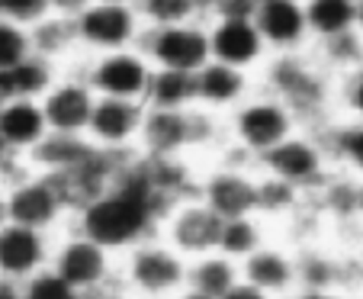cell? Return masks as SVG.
Listing matches in <instances>:
<instances>
[{
    "label": "cell",
    "instance_id": "obj_1",
    "mask_svg": "<svg viewBox=\"0 0 363 299\" xmlns=\"http://www.w3.org/2000/svg\"><path fill=\"white\" fill-rule=\"evenodd\" d=\"M164 212L167 206L155 197V190L142 177L138 155H135L110 190L103 197H96L84 212H77L74 225L81 232H87L90 238H96L100 245H106L110 251L123 254L132 245L145 241V238L158 235V225L164 219Z\"/></svg>",
    "mask_w": 363,
    "mask_h": 299
},
{
    "label": "cell",
    "instance_id": "obj_2",
    "mask_svg": "<svg viewBox=\"0 0 363 299\" xmlns=\"http://www.w3.org/2000/svg\"><path fill=\"white\" fill-rule=\"evenodd\" d=\"M335 81L312 52H289L270 55L267 65L257 71V87L280 97L296 116L302 129L318 132L337 116L335 107Z\"/></svg>",
    "mask_w": 363,
    "mask_h": 299
},
{
    "label": "cell",
    "instance_id": "obj_3",
    "mask_svg": "<svg viewBox=\"0 0 363 299\" xmlns=\"http://www.w3.org/2000/svg\"><path fill=\"white\" fill-rule=\"evenodd\" d=\"M186 273L190 261L161 235L145 238L119 254V280L132 299H174L186 290Z\"/></svg>",
    "mask_w": 363,
    "mask_h": 299
},
{
    "label": "cell",
    "instance_id": "obj_4",
    "mask_svg": "<svg viewBox=\"0 0 363 299\" xmlns=\"http://www.w3.org/2000/svg\"><path fill=\"white\" fill-rule=\"evenodd\" d=\"M225 129L228 142L241 145L254 161H261L270 148H277L289 136H296L302 129V123L280 97L257 87L238 109H232L225 116Z\"/></svg>",
    "mask_w": 363,
    "mask_h": 299
},
{
    "label": "cell",
    "instance_id": "obj_5",
    "mask_svg": "<svg viewBox=\"0 0 363 299\" xmlns=\"http://www.w3.org/2000/svg\"><path fill=\"white\" fill-rule=\"evenodd\" d=\"M52 267L74 286L77 293H94L106 286L119 273V254L100 245L96 238L81 232L74 222L65 225L55 235L52 248Z\"/></svg>",
    "mask_w": 363,
    "mask_h": 299
},
{
    "label": "cell",
    "instance_id": "obj_6",
    "mask_svg": "<svg viewBox=\"0 0 363 299\" xmlns=\"http://www.w3.org/2000/svg\"><path fill=\"white\" fill-rule=\"evenodd\" d=\"M257 170H264V174H270V177H280V180L299 187L302 193L312 197L331 177L335 161H331L322 136H315V132H308V129H299L296 136H289L286 142L270 148L267 155L257 161Z\"/></svg>",
    "mask_w": 363,
    "mask_h": 299
},
{
    "label": "cell",
    "instance_id": "obj_7",
    "mask_svg": "<svg viewBox=\"0 0 363 299\" xmlns=\"http://www.w3.org/2000/svg\"><path fill=\"white\" fill-rule=\"evenodd\" d=\"M84 77L96 97H110V100H138L145 103L155 77V65L148 62V55L142 48H119V52H103L87 55L81 62Z\"/></svg>",
    "mask_w": 363,
    "mask_h": 299
},
{
    "label": "cell",
    "instance_id": "obj_8",
    "mask_svg": "<svg viewBox=\"0 0 363 299\" xmlns=\"http://www.w3.org/2000/svg\"><path fill=\"white\" fill-rule=\"evenodd\" d=\"M74 23L84 58L103 52H119V48H135L145 33L138 7L125 4V0H94Z\"/></svg>",
    "mask_w": 363,
    "mask_h": 299
},
{
    "label": "cell",
    "instance_id": "obj_9",
    "mask_svg": "<svg viewBox=\"0 0 363 299\" xmlns=\"http://www.w3.org/2000/svg\"><path fill=\"white\" fill-rule=\"evenodd\" d=\"M138 48L161 71H190V75H196L199 68L213 62L209 23L206 20L180 23V26H145Z\"/></svg>",
    "mask_w": 363,
    "mask_h": 299
},
{
    "label": "cell",
    "instance_id": "obj_10",
    "mask_svg": "<svg viewBox=\"0 0 363 299\" xmlns=\"http://www.w3.org/2000/svg\"><path fill=\"white\" fill-rule=\"evenodd\" d=\"M7 210L10 222L29 225V229L48 232V235H58L65 225H71V212L65 206L55 177L33 168L7 187Z\"/></svg>",
    "mask_w": 363,
    "mask_h": 299
},
{
    "label": "cell",
    "instance_id": "obj_11",
    "mask_svg": "<svg viewBox=\"0 0 363 299\" xmlns=\"http://www.w3.org/2000/svg\"><path fill=\"white\" fill-rule=\"evenodd\" d=\"M225 219L216 216L199 197L184 200V203L171 206L158 225V235L167 245H174L186 261L203 258V254L219 251V235Z\"/></svg>",
    "mask_w": 363,
    "mask_h": 299
},
{
    "label": "cell",
    "instance_id": "obj_12",
    "mask_svg": "<svg viewBox=\"0 0 363 299\" xmlns=\"http://www.w3.org/2000/svg\"><path fill=\"white\" fill-rule=\"evenodd\" d=\"M196 197L222 219L251 216L257 212V168H228L206 161Z\"/></svg>",
    "mask_w": 363,
    "mask_h": 299
},
{
    "label": "cell",
    "instance_id": "obj_13",
    "mask_svg": "<svg viewBox=\"0 0 363 299\" xmlns=\"http://www.w3.org/2000/svg\"><path fill=\"white\" fill-rule=\"evenodd\" d=\"M96 90L90 87V81L84 77L81 62L71 65L62 71L52 90L42 97V109H45V119L52 126V132H71V136H87L90 116L96 107Z\"/></svg>",
    "mask_w": 363,
    "mask_h": 299
},
{
    "label": "cell",
    "instance_id": "obj_14",
    "mask_svg": "<svg viewBox=\"0 0 363 299\" xmlns=\"http://www.w3.org/2000/svg\"><path fill=\"white\" fill-rule=\"evenodd\" d=\"M209 23V48H213V62L232 65L241 71H257L267 65L270 48L264 45L257 23L254 20H235V16H206Z\"/></svg>",
    "mask_w": 363,
    "mask_h": 299
},
{
    "label": "cell",
    "instance_id": "obj_15",
    "mask_svg": "<svg viewBox=\"0 0 363 299\" xmlns=\"http://www.w3.org/2000/svg\"><path fill=\"white\" fill-rule=\"evenodd\" d=\"M241 277L274 299H289L299 290V258L289 238L274 235L247 261H241Z\"/></svg>",
    "mask_w": 363,
    "mask_h": 299
},
{
    "label": "cell",
    "instance_id": "obj_16",
    "mask_svg": "<svg viewBox=\"0 0 363 299\" xmlns=\"http://www.w3.org/2000/svg\"><path fill=\"white\" fill-rule=\"evenodd\" d=\"M148 107L138 100L100 97L87 126V138L103 151H138Z\"/></svg>",
    "mask_w": 363,
    "mask_h": 299
},
{
    "label": "cell",
    "instance_id": "obj_17",
    "mask_svg": "<svg viewBox=\"0 0 363 299\" xmlns=\"http://www.w3.org/2000/svg\"><path fill=\"white\" fill-rule=\"evenodd\" d=\"M257 33L270 55H289V52H308L312 48V29L306 16V0H264L257 4Z\"/></svg>",
    "mask_w": 363,
    "mask_h": 299
},
{
    "label": "cell",
    "instance_id": "obj_18",
    "mask_svg": "<svg viewBox=\"0 0 363 299\" xmlns=\"http://www.w3.org/2000/svg\"><path fill=\"white\" fill-rule=\"evenodd\" d=\"M52 248H55V235L7 222L0 229V277L26 283L39 271L52 267Z\"/></svg>",
    "mask_w": 363,
    "mask_h": 299
},
{
    "label": "cell",
    "instance_id": "obj_19",
    "mask_svg": "<svg viewBox=\"0 0 363 299\" xmlns=\"http://www.w3.org/2000/svg\"><path fill=\"white\" fill-rule=\"evenodd\" d=\"M254 90H257V75H251V71L232 68L222 62H209L206 68L196 71V107L209 109V113L228 116Z\"/></svg>",
    "mask_w": 363,
    "mask_h": 299
},
{
    "label": "cell",
    "instance_id": "obj_20",
    "mask_svg": "<svg viewBox=\"0 0 363 299\" xmlns=\"http://www.w3.org/2000/svg\"><path fill=\"white\" fill-rule=\"evenodd\" d=\"M138 170L155 190V197L171 210V206L193 200L199 193V174L203 161L196 158H148L138 155Z\"/></svg>",
    "mask_w": 363,
    "mask_h": 299
},
{
    "label": "cell",
    "instance_id": "obj_21",
    "mask_svg": "<svg viewBox=\"0 0 363 299\" xmlns=\"http://www.w3.org/2000/svg\"><path fill=\"white\" fill-rule=\"evenodd\" d=\"M52 132L45 119L42 100H26V97H10L0 103V136L13 155L29 158V151Z\"/></svg>",
    "mask_w": 363,
    "mask_h": 299
},
{
    "label": "cell",
    "instance_id": "obj_22",
    "mask_svg": "<svg viewBox=\"0 0 363 299\" xmlns=\"http://www.w3.org/2000/svg\"><path fill=\"white\" fill-rule=\"evenodd\" d=\"M296 258H299V286H312V290L337 286V290H344L347 251L341 245H328L325 238L306 241V245H296Z\"/></svg>",
    "mask_w": 363,
    "mask_h": 299
},
{
    "label": "cell",
    "instance_id": "obj_23",
    "mask_svg": "<svg viewBox=\"0 0 363 299\" xmlns=\"http://www.w3.org/2000/svg\"><path fill=\"white\" fill-rule=\"evenodd\" d=\"M360 177L347 174V170L335 168L331 177L312 193V203L318 206V212L325 216L328 229H341L350 222H363L360 219Z\"/></svg>",
    "mask_w": 363,
    "mask_h": 299
},
{
    "label": "cell",
    "instance_id": "obj_24",
    "mask_svg": "<svg viewBox=\"0 0 363 299\" xmlns=\"http://www.w3.org/2000/svg\"><path fill=\"white\" fill-rule=\"evenodd\" d=\"M29 39H33V55L58 65V68H71V65L84 62L77 23L68 20V16H58V13L45 16L42 23H35L29 29Z\"/></svg>",
    "mask_w": 363,
    "mask_h": 299
},
{
    "label": "cell",
    "instance_id": "obj_25",
    "mask_svg": "<svg viewBox=\"0 0 363 299\" xmlns=\"http://www.w3.org/2000/svg\"><path fill=\"white\" fill-rule=\"evenodd\" d=\"M96 145L87 136H71V132H48L33 151H29V168L42 170V174H68V170L81 168Z\"/></svg>",
    "mask_w": 363,
    "mask_h": 299
},
{
    "label": "cell",
    "instance_id": "obj_26",
    "mask_svg": "<svg viewBox=\"0 0 363 299\" xmlns=\"http://www.w3.org/2000/svg\"><path fill=\"white\" fill-rule=\"evenodd\" d=\"M306 203L308 193H302L299 187L257 170V216L267 225H274V232L293 225V219L306 210Z\"/></svg>",
    "mask_w": 363,
    "mask_h": 299
},
{
    "label": "cell",
    "instance_id": "obj_27",
    "mask_svg": "<svg viewBox=\"0 0 363 299\" xmlns=\"http://www.w3.org/2000/svg\"><path fill=\"white\" fill-rule=\"evenodd\" d=\"M325 148H328L335 168L347 170V174L363 180V123L360 119H347V116H335L325 129H318Z\"/></svg>",
    "mask_w": 363,
    "mask_h": 299
},
{
    "label": "cell",
    "instance_id": "obj_28",
    "mask_svg": "<svg viewBox=\"0 0 363 299\" xmlns=\"http://www.w3.org/2000/svg\"><path fill=\"white\" fill-rule=\"evenodd\" d=\"M238 280H241V264L222 251L193 258L190 273H186V286H190V290L206 293V296H213V299H222Z\"/></svg>",
    "mask_w": 363,
    "mask_h": 299
},
{
    "label": "cell",
    "instance_id": "obj_29",
    "mask_svg": "<svg viewBox=\"0 0 363 299\" xmlns=\"http://www.w3.org/2000/svg\"><path fill=\"white\" fill-rule=\"evenodd\" d=\"M270 238H274V225H267L257 212H251V216H235V219L222 222L219 251L241 264V261H247L261 245H267Z\"/></svg>",
    "mask_w": 363,
    "mask_h": 299
},
{
    "label": "cell",
    "instance_id": "obj_30",
    "mask_svg": "<svg viewBox=\"0 0 363 299\" xmlns=\"http://www.w3.org/2000/svg\"><path fill=\"white\" fill-rule=\"evenodd\" d=\"M145 107L148 109H193L196 107V75L155 68Z\"/></svg>",
    "mask_w": 363,
    "mask_h": 299
},
{
    "label": "cell",
    "instance_id": "obj_31",
    "mask_svg": "<svg viewBox=\"0 0 363 299\" xmlns=\"http://www.w3.org/2000/svg\"><path fill=\"white\" fill-rule=\"evenodd\" d=\"M308 52H312V58L331 77H341L363 65V33L360 29H350V33L331 36V39H318V42H312Z\"/></svg>",
    "mask_w": 363,
    "mask_h": 299
},
{
    "label": "cell",
    "instance_id": "obj_32",
    "mask_svg": "<svg viewBox=\"0 0 363 299\" xmlns=\"http://www.w3.org/2000/svg\"><path fill=\"white\" fill-rule=\"evenodd\" d=\"M65 68L45 62L39 55H29L26 62H20L16 68L4 71L7 77V94L10 97H26V100H42V97L52 90V84L62 77Z\"/></svg>",
    "mask_w": 363,
    "mask_h": 299
},
{
    "label": "cell",
    "instance_id": "obj_33",
    "mask_svg": "<svg viewBox=\"0 0 363 299\" xmlns=\"http://www.w3.org/2000/svg\"><path fill=\"white\" fill-rule=\"evenodd\" d=\"M312 39H331L357 29V0H306Z\"/></svg>",
    "mask_w": 363,
    "mask_h": 299
},
{
    "label": "cell",
    "instance_id": "obj_34",
    "mask_svg": "<svg viewBox=\"0 0 363 299\" xmlns=\"http://www.w3.org/2000/svg\"><path fill=\"white\" fill-rule=\"evenodd\" d=\"M145 26H180V23L206 20L196 0H135Z\"/></svg>",
    "mask_w": 363,
    "mask_h": 299
},
{
    "label": "cell",
    "instance_id": "obj_35",
    "mask_svg": "<svg viewBox=\"0 0 363 299\" xmlns=\"http://www.w3.org/2000/svg\"><path fill=\"white\" fill-rule=\"evenodd\" d=\"M33 55V39H29V29L20 23H10L0 16V71L16 68L20 62H26Z\"/></svg>",
    "mask_w": 363,
    "mask_h": 299
},
{
    "label": "cell",
    "instance_id": "obj_36",
    "mask_svg": "<svg viewBox=\"0 0 363 299\" xmlns=\"http://www.w3.org/2000/svg\"><path fill=\"white\" fill-rule=\"evenodd\" d=\"M335 107H337V116L363 123V65L335 81Z\"/></svg>",
    "mask_w": 363,
    "mask_h": 299
},
{
    "label": "cell",
    "instance_id": "obj_37",
    "mask_svg": "<svg viewBox=\"0 0 363 299\" xmlns=\"http://www.w3.org/2000/svg\"><path fill=\"white\" fill-rule=\"evenodd\" d=\"M23 293H26V299H81V293H77L55 267H45V271H39L35 277H29L26 283H23Z\"/></svg>",
    "mask_w": 363,
    "mask_h": 299
},
{
    "label": "cell",
    "instance_id": "obj_38",
    "mask_svg": "<svg viewBox=\"0 0 363 299\" xmlns=\"http://www.w3.org/2000/svg\"><path fill=\"white\" fill-rule=\"evenodd\" d=\"M0 13H4V20L33 29L35 23L52 16V0H0Z\"/></svg>",
    "mask_w": 363,
    "mask_h": 299
},
{
    "label": "cell",
    "instance_id": "obj_39",
    "mask_svg": "<svg viewBox=\"0 0 363 299\" xmlns=\"http://www.w3.org/2000/svg\"><path fill=\"white\" fill-rule=\"evenodd\" d=\"M26 170H29V161L23 155H13V151L7 148V142H4V136H0V184L10 187L13 180H20Z\"/></svg>",
    "mask_w": 363,
    "mask_h": 299
},
{
    "label": "cell",
    "instance_id": "obj_40",
    "mask_svg": "<svg viewBox=\"0 0 363 299\" xmlns=\"http://www.w3.org/2000/svg\"><path fill=\"white\" fill-rule=\"evenodd\" d=\"M257 0H222L213 16H235V20H254Z\"/></svg>",
    "mask_w": 363,
    "mask_h": 299
},
{
    "label": "cell",
    "instance_id": "obj_41",
    "mask_svg": "<svg viewBox=\"0 0 363 299\" xmlns=\"http://www.w3.org/2000/svg\"><path fill=\"white\" fill-rule=\"evenodd\" d=\"M289 299H360L357 293L337 290V286H328V290H312V286H299Z\"/></svg>",
    "mask_w": 363,
    "mask_h": 299
},
{
    "label": "cell",
    "instance_id": "obj_42",
    "mask_svg": "<svg viewBox=\"0 0 363 299\" xmlns=\"http://www.w3.org/2000/svg\"><path fill=\"white\" fill-rule=\"evenodd\" d=\"M90 4H94V0H52V13L68 16V20H77Z\"/></svg>",
    "mask_w": 363,
    "mask_h": 299
},
{
    "label": "cell",
    "instance_id": "obj_43",
    "mask_svg": "<svg viewBox=\"0 0 363 299\" xmlns=\"http://www.w3.org/2000/svg\"><path fill=\"white\" fill-rule=\"evenodd\" d=\"M222 299H274V296H270V293H264V290H257L254 283H247V280L241 277L238 283H235Z\"/></svg>",
    "mask_w": 363,
    "mask_h": 299
},
{
    "label": "cell",
    "instance_id": "obj_44",
    "mask_svg": "<svg viewBox=\"0 0 363 299\" xmlns=\"http://www.w3.org/2000/svg\"><path fill=\"white\" fill-rule=\"evenodd\" d=\"M0 299H26V293H23V283H20V280L0 277Z\"/></svg>",
    "mask_w": 363,
    "mask_h": 299
},
{
    "label": "cell",
    "instance_id": "obj_45",
    "mask_svg": "<svg viewBox=\"0 0 363 299\" xmlns=\"http://www.w3.org/2000/svg\"><path fill=\"white\" fill-rule=\"evenodd\" d=\"M10 222V210H7V187L0 184V229Z\"/></svg>",
    "mask_w": 363,
    "mask_h": 299
},
{
    "label": "cell",
    "instance_id": "obj_46",
    "mask_svg": "<svg viewBox=\"0 0 363 299\" xmlns=\"http://www.w3.org/2000/svg\"><path fill=\"white\" fill-rule=\"evenodd\" d=\"M219 4H222V0H196V7H199V10H203V13H206V16H213V13H216V10H219Z\"/></svg>",
    "mask_w": 363,
    "mask_h": 299
},
{
    "label": "cell",
    "instance_id": "obj_47",
    "mask_svg": "<svg viewBox=\"0 0 363 299\" xmlns=\"http://www.w3.org/2000/svg\"><path fill=\"white\" fill-rule=\"evenodd\" d=\"M174 299H213V296H206V293H196V290H190V286H186V290H180Z\"/></svg>",
    "mask_w": 363,
    "mask_h": 299
},
{
    "label": "cell",
    "instance_id": "obj_48",
    "mask_svg": "<svg viewBox=\"0 0 363 299\" xmlns=\"http://www.w3.org/2000/svg\"><path fill=\"white\" fill-rule=\"evenodd\" d=\"M4 100H10V94H7V77H4V71H0V103Z\"/></svg>",
    "mask_w": 363,
    "mask_h": 299
},
{
    "label": "cell",
    "instance_id": "obj_49",
    "mask_svg": "<svg viewBox=\"0 0 363 299\" xmlns=\"http://www.w3.org/2000/svg\"><path fill=\"white\" fill-rule=\"evenodd\" d=\"M357 29L363 33V0H357Z\"/></svg>",
    "mask_w": 363,
    "mask_h": 299
},
{
    "label": "cell",
    "instance_id": "obj_50",
    "mask_svg": "<svg viewBox=\"0 0 363 299\" xmlns=\"http://www.w3.org/2000/svg\"><path fill=\"white\" fill-rule=\"evenodd\" d=\"M360 219H363V184H360Z\"/></svg>",
    "mask_w": 363,
    "mask_h": 299
},
{
    "label": "cell",
    "instance_id": "obj_51",
    "mask_svg": "<svg viewBox=\"0 0 363 299\" xmlns=\"http://www.w3.org/2000/svg\"><path fill=\"white\" fill-rule=\"evenodd\" d=\"M125 4H135V0H125Z\"/></svg>",
    "mask_w": 363,
    "mask_h": 299
},
{
    "label": "cell",
    "instance_id": "obj_52",
    "mask_svg": "<svg viewBox=\"0 0 363 299\" xmlns=\"http://www.w3.org/2000/svg\"><path fill=\"white\" fill-rule=\"evenodd\" d=\"M257 4H264V0H257Z\"/></svg>",
    "mask_w": 363,
    "mask_h": 299
},
{
    "label": "cell",
    "instance_id": "obj_53",
    "mask_svg": "<svg viewBox=\"0 0 363 299\" xmlns=\"http://www.w3.org/2000/svg\"><path fill=\"white\" fill-rule=\"evenodd\" d=\"M0 16H4V13H0Z\"/></svg>",
    "mask_w": 363,
    "mask_h": 299
}]
</instances>
